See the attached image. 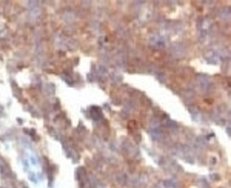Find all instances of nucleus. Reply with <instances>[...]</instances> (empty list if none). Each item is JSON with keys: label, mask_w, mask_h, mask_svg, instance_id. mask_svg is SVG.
Instances as JSON below:
<instances>
[{"label": "nucleus", "mask_w": 231, "mask_h": 188, "mask_svg": "<svg viewBox=\"0 0 231 188\" xmlns=\"http://www.w3.org/2000/svg\"><path fill=\"white\" fill-rule=\"evenodd\" d=\"M178 183L173 179L166 180L163 182V186L166 188H176L177 187Z\"/></svg>", "instance_id": "f257e3e1"}]
</instances>
